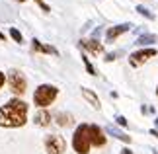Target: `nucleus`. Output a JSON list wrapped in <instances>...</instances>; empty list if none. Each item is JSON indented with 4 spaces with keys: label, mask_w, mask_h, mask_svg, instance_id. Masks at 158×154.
I'll return each instance as SVG.
<instances>
[{
    "label": "nucleus",
    "mask_w": 158,
    "mask_h": 154,
    "mask_svg": "<svg viewBox=\"0 0 158 154\" xmlns=\"http://www.w3.org/2000/svg\"><path fill=\"white\" fill-rule=\"evenodd\" d=\"M29 106L20 98H12L0 106V127L4 129H20L27 123Z\"/></svg>",
    "instance_id": "f257e3e1"
},
{
    "label": "nucleus",
    "mask_w": 158,
    "mask_h": 154,
    "mask_svg": "<svg viewBox=\"0 0 158 154\" xmlns=\"http://www.w3.org/2000/svg\"><path fill=\"white\" fill-rule=\"evenodd\" d=\"M59 96V88L53 84H39L33 92V103L39 109H47L51 103L57 100Z\"/></svg>",
    "instance_id": "f03ea898"
},
{
    "label": "nucleus",
    "mask_w": 158,
    "mask_h": 154,
    "mask_svg": "<svg viewBox=\"0 0 158 154\" xmlns=\"http://www.w3.org/2000/svg\"><path fill=\"white\" fill-rule=\"evenodd\" d=\"M6 84H8L10 92L14 94V98L23 96L26 90H27V78H26V74H23L22 70H18V69H10L8 72H6Z\"/></svg>",
    "instance_id": "7ed1b4c3"
},
{
    "label": "nucleus",
    "mask_w": 158,
    "mask_h": 154,
    "mask_svg": "<svg viewBox=\"0 0 158 154\" xmlns=\"http://www.w3.org/2000/svg\"><path fill=\"white\" fill-rule=\"evenodd\" d=\"M90 137H88V123H80L74 129V135H72V150L76 154H90Z\"/></svg>",
    "instance_id": "20e7f679"
},
{
    "label": "nucleus",
    "mask_w": 158,
    "mask_h": 154,
    "mask_svg": "<svg viewBox=\"0 0 158 154\" xmlns=\"http://www.w3.org/2000/svg\"><path fill=\"white\" fill-rule=\"evenodd\" d=\"M156 55H158V51H156L154 47L139 49V51H135V53L129 55V65L133 66V69H141L144 63H148V60L152 59V57H156Z\"/></svg>",
    "instance_id": "39448f33"
},
{
    "label": "nucleus",
    "mask_w": 158,
    "mask_h": 154,
    "mask_svg": "<svg viewBox=\"0 0 158 154\" xmlns=\"http://www.w3.org/2000/svg\"><path fill=\"white\" fill-rule=\"evenodd\" d=\"M43 144H45L47 154H64V150H66V140L60 135H47Z\"/></svg>",
    "instance_id": "423d86ee"
},
{
    "label": "nucleus",
    "mask_w": 158,
    "mask_h": 154,
    "mask_svg": "<svg viewBox=\"0 0 158 154\" xmlns=\"http://www.w3.org/2000/svg\"><path fill=\"white\" fill-rule=\"evenodd\" d=\"M88 137H90V144L96 146V148H102L107 143L106 131L100 125H96V123H88Z\"/></svg>",
    "instance_id": "0eeeda50"
},
{
    "label": "nucleus",
    "mask_w": 158,
    "mask_h": 154,
    "mask_svg": "<svg viewBox=\"0 0 158 154\" xmlns=\"http://www.w3.org/2000/svg\"><path fill=\"white\" fill-rule=\"evenodd\" d=\"M131 27H133V23H117V26H113V27H107V31H106V41L107 43H111L119 37V35H123L127 31H131Z\"/></svg>",
    "instance_id": "6e6552de"
},
{
    "label": "nucleus",
    "mask_w": 158,
    "mask_h": 154,
    "mask_svg": "<svg viewBox=\"0 0 158 154\" xmlns=\"http://www.w3.org/2000/svg\"><path fill=\"white\" fill-rule=\"evenodd\" d=\"M80 47H82V49H86V51H88V53H92V55H102V53L106 51L104 43H100L96 37L82 39V41H80Z\"/></svg>",
    "instance_id": "1a4fd4ad"
},
{
    "label": "nucleus",
    "mask_w": 158,
    "mask_h": 154,
    "mask_svg": "<svg viewBox=\"0 0 158 154\" xmlns=\"http://www.w3.org/2000/svg\"><path fill=\"white\" fill-rule=\"evenodd\" d=\"M31 51L33 53H43V55H55V57H59V51L53 45H45V43H41L39 39H31Z\"/></svg>",
    "instance_id": "9d476101"
},
{
    "label": "nucleus",
    "mask_w": 158,
    "mask_h": 154,
    "mask_svg": "<svg viewBox=\"0 0 158 154\" xmlns=\"http://www.w3.org/2000/svg\"><path fill=\"white\" fill-rule=\"evenodd\" d=\"M51 121H53V115L47 111V109H39V111L33 115V123L37 127H49Z\"/></svg>",
    "instance_id": "9b49d317"
},
{
    "label": "nucleus",
    "mask_w": 158,
    "mask_h": 154,
    "mask_svg": "<svg viewBox=\"0 0 158 154\" xmlns=\"http://www.w3.org/2000/svg\"><path fill=\"white\" fill-rule=\"evenodd\" d=\"M55 123H57L59 127H72L74 125V117H72V113H66V111H57L53 115Z\"/></svg>",
    "instance_id": "f8f14e48"
},
{
    "label": "nucleus",
    "mask_w": 158,
    "mask_h": 154,
    "mask_svg": "<svg viewBox=\"0 0 158 154\" xmlns=\"http://www.w3.org/2000/svg\"><path fill=\"white\" fill-rule=\"evenodd\" d=\"M82 96H84V100H86L94 109H100V107H102V102H100V98H98V94H96L94 90H90V88H82Z\"/></svg>",
    "instance_id": "ddd939ff"
},
{
    "label": "nucleus",
    "mask_w": 158,
    "mask_h": 154,
    "mask_svg": "<svg viewBox=\"0 0 158 154\" xmlns=\"http://www.w3.org/2000/svg\"><path fill=\"white\" fill-rule=\"evenodd\" d=\"M106 133H109V135H111V137L119 139V140H123V143H127V144H131V137H129V135H125V133L117 131V129H115V127H107V129H106Z\"/></svg>",
    "instance_id": "4468645a"
},
{
    "label": "nucleus",
    "mask_w": 158,
    "mask_h": 154,
    "mask_svg": "<svg viewBox=\"0 0 158 154\" xmlns=\"http://www.w3.org/2000/svg\"><path fill=\"white\" fill-rule=\"evenodd\" d=\"M152 43H158V35L144 33L141 37H137V45H152Z\"/></svg>",
    "instance_id": "2eb2a0df"
},
{
    "label": "nucleus",
    "mask_w": 158,
    "mask_h": 154,
    "mask_svg": "<svg viewBox=\"0 0 158 154\" xmlns=\"http://www.w3.org/2000/svg\"><path fill=\"white\" fill-rule=\"evenodd\" d=\"M82 63H84V69H86V72L90 76H96L98 72H96V69H94V65L90 63V59H88V55H82Z\"/></svg>",
    "instance_id": "dca6fc26"
},
{
    "label": "nucleus",
    "mask_w": 158,
    "mask_h": 154,
    "mask_svg": "<svg viewBox=\"0 0 158 154\" xmlns=\"http://www.w3.org/2000/svg\"><path fill=\"white\" fill-rule=\"evenodd\" d=\"M10 37L16 43H23V35H22V31L18 27H10Z\"/></svg>",
    "instance_id": "f3484780"
},
{
    "label": "nucleus",
    "mask_w": 158,
    "mask_h": 154,
    "mask_svg": "<svg viewBox=\"0 0 158 154\" xmlns=\"http://www.w3.org/2000/svg\"><path fill=\"white\" fill-rule=\"evenodd\" d=\"M137 12H139L141 16H144L147 20H154V14H152L148 8H144V6H137Z\"/></svg>",
    "instance_id": "a211bd4d"
},
{
    "label": "nucleus",
    "mask_w": 158,
    "mask_h": 154,
    "mask_svg": "<svg viewBox=\"0 0 158 154\" xmlns=\"http://www.w3.org/2000/svg\"><path fill=\"white\" fill-rule=\"evenodd\" d=\"M115 123H117V125H121V127H127V125H129V121H127L123 115H115Z\"/></svg>",
    "instance_id": "6ab92c4d"
},
{
    "label": "nucleus",
    "mask_w": 158,
    "mask_h": 154,
    "mask_svg": "<svg viewBox=\"0 0 158 154\" xmlns=\"http://www.w3.org/2000/svg\"><path fill=\"white\" fill-rule=\"evenodd\" d=\"M33 2L37 4V6H39V8L43 10V12H51V8H49V4H45V0H33Z\"/></svg>",
    "instance_id": "aec40b11"
},
{
    "label": "nucleus",
    "mask_w": 158,
    "mask_h": 154,
    "mask_svg": "<svg viewBox=\"0 0 158 154\" xmlns=\"http://www.w3.org/2000/svg\"><path fill=\"white\" fill-rule=\"evenodd\" d=\"M6 84V72L0 70V90H2V86Z\"/></svg>",
    "instance_id": "412c9836"
},
{
    "label": "nucleus",
    "mask_w": 158,
    "mask_h": 154,
    "mask_svg": "<svg viewBox=\"0 0 158 154\" xmlns=\"http://www.w3.org/2000/svg\"><path fill=\"white\" fill-rule=\"evenodd\" d=\"M115 57H117V53H109V55H106V60L111 63V60H115Z\"/></svg>",
    "instance_id": "4be33fe9"
},
{
    "label": "nucleus",
    "mask_w": 158,
    "mask_h": 154,
    "mask_svg": "<svg viewBox=\"0 0 158 154\" xmlns=\"http://www.w3.org/2000/svg\"><path fill=\"white\" fill-rule=\"evenodd\" d=\"M143 113H154V107H148V106H143Z\"/></svg>",
    "instance_id": "5701e85b"
},
{
    "label": "nucleus",
    "mask_w": 158,
    "mask_h": 154,
    "mask_svg": "<svg viewBox=\"0 0 158 154\" xmlns=\"http://www.w3.org/2000/svg\"><path fill=\"white\" fill-rule=\"evenodd\" d=\"M121 154H135V152H133L131 148H123V150H121Z\"/></svg>",
    "instance_id": "b1692460"
},
{
    "label": "nucleus",
    "mask_w": 158,
    "mask_h": 154,
    "mask_svg": "<svg viewBox=\"0 0 158 154\" xmlns=\"http://www.w3.org/2000/svg\"><path fill=\"white\" fill-rule=\"evenodd\" d=\"M150 135H152V137H156V139H158V131H156V129H150Z\"/></svg>",
    "instance_id": "393cba45"
},
{
    "label": "nucleus",
    "mask_w": 158,
    "mask_h": 154,
    "mask_svg": "<svg viewBox=\"0 0 158 154\" xmlns=\"http://www.w3.org/2000/svg\"><path fill=\"white\" fill-rule=\"evenodd\" d=\"M0 41H6V35H4L2 31H0Z\"/></svg>",
    "instance_id": "a878e982"
},
{
    "label": "nucleus",
    "mask_w": 158,
    "mask_h": 154,
    "mask_svg": "<svg viewBox=\"0 0 158 154\" xmlns=\"http://www.w3.org/2000/svg\"><path fill=\"white\" fill-rule=\"evenodd\" d=\"M156 96H158V88H156Z\"/></svg>",
    "instance_id": "bb28decb"
},
{
    "label": "nucleus",
    "mask_w": 158,
    "mask_h": 154,
    "mask_svg": "<svg viewBox=\"0 0 158 154\" xmlns=\"http://www.w3.org/2000/svg\"><path fill=\"white\" fill-rule=\"evenodd\" d=\"M20 2H26V0H20Z\"/></svg>",
    "instance_id": "cd10ccee"
},
{
    "label": "nucleus",
    "mask_w": 158,
    "mask_h": 154,
    "mask_svg": "<svg viewBox=\"0 0 158 154\" xmlns=\"http://www.w3.org/2000/svg\"><path fill=\"white\" fill-rule=\"evenodd\" d=\"M154 154H158V152H156V150H154Z\"/></svg>",
    "instance_id": "c85d7f7f"
}]
</instances>
